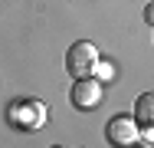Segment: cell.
<instances>
[{
    "label": "cell",
    "mask_w": 154,
    "mask_h": 148,
    "mask_svg": "<svg viewBox=\"0 0 154 148\" xmlns=\"http://www.w3.org/2000/svg\"><path fill=\"white\" fill-rule=\"evenodd\" d=\"M95 63H98V50L89 40H75L69 50H66V69L72 79H82V76H92Z\"/></svg>",
    "instance_id": "2"
},
{
    "label": "cell",
    "mask_w": 154,
    "mask_h": 148,
    "mask_svg": "<svg viewBox=\"0 0 154 148\" xmlns=\"http://www.w3.org/2000/svg\"><path fill=\"white\" fill-rule=\"evenodd\" d=\"M95 72H98V79H112V76H115V72H112V66H108V63H102V59L95 63Z\"/></svg>",
    "instance_id": "7"
},
{
    "label": "cell",
    "mask_w": 154,
    "mask_h": 148,
    "mask_svg": "<svg viewBox=\"0 0 154 148\" xmlns=\"http://www.w3.org/2000/svg\"><path fill=\"white\" fill-rule=\"evenodd\" d=\"M134 118H138V125H154V92H141L138 95Z\"/></svg>",
    "instance_id": "5"
},
{
    "label": "cell",
    "mask_w": 154,
    "mask_h": 148,
    "mask_svg": "<svg viewBox=\"0 0 154 148\" xmlns=\"http://www.w3.org/2000/svg\"><path fill=\"white\" fill-rule=\"evenodd\" d=\"M102 95H105L102 79H92V76L72 79V89H69V102H72V109H79V112H92L95 105L102 102Z\"/></svg>",
    "instance_id": "4"
},
{
    "label": "cell",
    "mask_w": 154,
    "mask_h": 148,
    "mask_svg": "<svg viewBox=\"0 0 154 148\" xmlns=\"http://www.w3.org/2000/svg\"><path fill=\"white\" fill-rule=\"evenodd\" d=\"M7 115H10V122H13L17 128L36 132V128H43V122H46V105H43L39 99H20V102H13V105L7 109Z\"/></svg>",
    "instance_id": "3"
},
{
    "label": "cell",
    "mask_w": 154,
    "mask_h": 148,
    "mask_svg": "<svg viewBox=\"0 0 154 148\" xmlns=\"http://www.w3.org/2000/svg\"><path fill=\"white\" fill-rule=\"evenodd\" d=\"M144 20H148V23H151V27H154V0H151V3H148V7H144Z\"/></svg>",
    "instance_id": "8"
},
{
    "label": "cell",
    "mask_w": 154,
    "mask_h": 148,
    "mask_svg": "<svg viewBox=\"0 0 154 148\" xmlns=\"http://www.w3.org/2000/svg\"><path fill=\"white\" fill-rule=\"evenodd\" d=\"M138 145H154V125H141V138Z\"/></svg>",
    "instance_id": "6"
},
{
    "label": "cell",
    "mask_w": 154,
    "mask_h": 148,
    "mask_svg": "<svg viewBox=\"0 0 154 148\" xmlns=\"http://www.w3.org/2000/svg\"><path fill=\"white\" fill-rule=\"evenodd\" d=\"M138 138H141V125L131 112H118L105 122V142H112L115 148L138 145Z\"/></svg>",
    "instance_id": "1"
}]
</instances>
